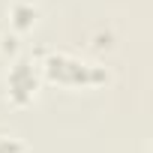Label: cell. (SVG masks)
Returning <instances> with one entry per match:
<instances>
[{"label":"cell","instance_id":"2","mask_svg":"<svg viewBox=\"0 0 153 153\" xmlns=\"http://www.w3.org/2000/svg\"><path fill=\"white\" fill-rule=\"evenodd\" d=\"M39 87H42V69H39V63L33 57H18L9 66V72H6V96H9V102L18 105V108H24V105H30L36 99Z\"/></svg>","mask_w":153,"mask_h":153},{"label":"cell","instance_id":"1","mask_svg":"<svg viewBox=\"0 0 153 153\" xmlns=\"http://www.w3.org/2000/svg\"><path fill=\"white\" fill-rule=\"evenodd\" d=\"M39 69H42V81H51L60 87H99L108 81L105 66L81 60L69 51H48Z\"/></svg>","mask_w":153,"mask_h":153},{"label":"cell","instance_id":"3","mask_svg":"<svg viewBox=\"0 0 153 153\" xmlns=\"http://www.w3.org/2000/svg\"><path fill=\"white\" fill-rule=\"evenodd\" d=\"M9 18H12V27H15L18 33H24V30H30V27L36 24L39 9H36V3H33V0H18V3H12Z\"/></svg>","mask_w":153,"mask_h":153}]
</instances>
